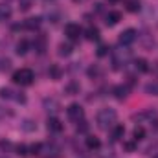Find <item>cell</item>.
<instances>
[{"mask_svg":"<svg viewBox=\"0 0 158 158\" xmlns=\"http://www.w3.org/2000/svg\"><path fill=\"white\" fill-rule=\"evenodd\" d=\"M28 48H30V42L26 39H22V40L17 42V50H15V52H17L19 55H26V53H28Z\"/></svg>","mask_w":158,"mask_h":158,"instance_id":"e0dca14e","label":"cell"},{"mask_svg":"<svg viewBox=\"0 0 158 158\" xmlns=\"http://www.w3.org/2000/svg\"><path fill=\"white\" fill-rule=\"evenodd\" d=\"M15 151H17V155H19V156H28V155H30V153H28L30 149H28V147H26L24 143L17 145V147H15Z\"/></svg>","mask_w":158,"mask_h":158,"instance_id":"4316f807","label":"cell"},{"mask_svg":"<svg viewBox=\"0 0 158 158\" xmlns=\"http://www.w3.org/2000/svg\"><path fill=\"white\" fill-rule=\"evenodd\" d=\"M136 37H138L136 30L129 28V30H125V31L119 33V44H121V46H129V44H132V42L136 40Z\"/></svg>","mask_w":158,"mask_h":158,"instance_id":"277c9868","label":"cell"},{"mask_svg":"<svg viewBox=\"0 0 158 158\" xmlns=\"http://www.w3.org/2000/svg\"><path fill=\"white\" fill-rule=\"evenodd\" d=\"M132 136H134L136 142H138V140H143V136H145V129H143L142 125H136L134 131H132Z\"/></svg>","mask_w":158,"mask_h":158,"instance_id":"7402d4cb","label":"cell"},{"mask_svg":"<svg viewBox=\"0 0 158 158\" xmlns=\"http://www.w3.org/2000/svg\"><path fill=\"white\" fill-rule=\"evenodd\" d=\"M20 127H22L26 132H33V131H37V123H35L33 119H24V121L20 123Z\"/></svg>","mask_w":158,"mask_h":158,"instance_id":"d6986e66","label":"cell"},{"mask_svg":"<svg viewBox=\"0 0 158 158\" xmlns=\"http://www.w3.org/2000/svg\"><path fill=\"white\" fill-rule=\"evenodd\" d=\"M127 11H131V13L140 11V4L138 2H127Z\"/></svg>","mask_w":158,"mask_h":158,"instance_id":"f1b7e54d","label":"cell"},{"mask_svg":"<svg viewBox=\"0 0 158 158\" xmlns=\"http://www.w3.org/2000/svg\"><path fill=\"white\" fill-rule=\"evenodd\" d=\"M66 94H70V96H76V94H79V90H81V85H79L77 81H70L68 85H66Z\"/></svg>","mask_w":158,"mask_h":158,"instance_id":"2e32d148","label":"cell"},{"mask_svg":"<svg viewBox=\"0 0 158 158\" xmlns=\"http://www.w3.org/2000/svg\"><path fill=\"white\" fill-rule=\"evenodd\" d=\"M33 72L30 70V68H20V70H17L15 74H13V81L17 83V85H22V86H28V85H31L33 83Z\"/></svg>","mask_w":158,"mask_h":158,"instance_id":"7a4b0ae2","label":"cell"},{"mask_svg":"<svg viewBox=\"0 0 158 158\" xmlns=\"http://www.w3.org/2000/svg\"><path fill=\"white\" fill-rule=\"evenodd\" d=\"M123 149H125V151H134V149H136V143H134V142H125V143H123Z\"/></svg>","mask_w":158,"mask_h":158,"instance_id":"836d02e7","label":"cell"},{"mask_svg":"<svg viewBox=\"0 0 158 158\" xmlns=\"http://www.w3.org/2000/svg\"><path fill=\"white\" fill-rule=\"evenodd\" d=\"M112 92H114V96H116L118 99H125V98L129 96V88H127L125 85H118V86H114Z\"/></svg>","mask_w":158,"mask_h":158,"instance_id":"8fae6325","label":"cell"},{"mask_svg":"<svg viewBox=\"0 0 158 158\" xmlns=\"http://www.w3.org/2000/svg\"><path fill=\"white\" fill-rule=\"evenodd\" d=\"M153 158H158V155H155V156H153Z\"/></svg>","mask_w":158,"mask_h":158,"instance_id":"8d00e7d4","label":"cell"},{"mask_svg":"<svg viewBox=\"0 0 158 158\" xmlns=\"http://www.w3.org/2000/svg\"><path fill=\"white\" fill-rule=\"evenodd\" d=\"M11 66V61L9 59H0V70H7Z\"/></svg>","mask_w":158,"mask_h":158,"instance_id":"d6a6232c","label":"cell"},{"mask_svg":"<svg viewBox=\"0 0 158 158\" xmlns=\"http://www.w3.org/2000/svg\"><path fill=\"white\" fill-rule=\"evenodd\" d=\"M48 74H50V77L52 79H61V76H63V70H61V66L59 64H50V70H48Z\"/></svg>","mask_w":158,"mask_h":158,"instance_id":"5bb4252c","label":"cell"},{"mask_svg":"<svg viewBox=\"0 0 158 158\" xmlns=\"http://www.w3.org/2000/svg\"><path fill=\"white\" fill-rule=\"evenodd\" d=\"M134 66H136V70H138V72H142V74L149 72V63H147L145 59H142V57L134 61Z\"/></svg>","mask_w":158,"mask_h":158,"instance_id":"9a60e30c","label":"cell"},{"mask_svg":"<svg viewBox=\"0 0 158 158\" xmlns=\"http://www.w3.org/2000/svg\"><path fill=\"white\" fill-rule=\"evenodd\" d=\"M40 149H42V145H40V143H33V145L30 147V155L39 156V155H40Z\"/></svg>","mask_w":158,"mask_h":158,"instance_id":"f546056e","label":"cell"},{"mask_svg":"<svg viewBox=\"0 0 158 158\" xmlns=\"http://www.w3.org/2000/svg\"><path fill=\"white\" fill-rule=\"evenodd\" d=\"M9 17H11V9L7 6H0V22L2 20H7Z\"/></svg>","mask_w":158,"mask_h":158,"instance_id":"d4e9b609","label":"cell"},{"mask_svg":"<svg viewBox=\"0 0 158 158\" xmlns=\"http://www.w3.org/2000/svg\"><path fill=\"white\" fill-rule=\"evenodd\" d=\"M0 149L9 151V149H11V143H9V142H6V140H2V142H0Z\"/></svg>","mask_w":158,"mask_h":158,"instance_id":"e575fe53","label":"cell"},{"mask_svg":"<svg viewBox=\"0 0 158 158\" xmlns=\"http://www.w3.org/2000/svg\"><path fill=\"white\" fill-rule=\"evenodd\" d=\"M119 20H121V13L119 11H110L109 15H107V26H116Z\"/></svg>","mask_w":158,"mask_h":158,"instance_id":"30bf717a","label":"cell"},{"mask_svg":"<svg viewBox=\"0 0 158 158\" xmlns=\"http://www.w3.org/2000/svg\"><path fill=\"white\" fill-rule=\"evenodd\" d=\"M123 134H125V127L123 125H114L112 127V138L114 140H121Z\"/></svg>","mask_w":158,"mask_h":158,"instance_id":"44dd1931","label":"cell"},{"mask_svg":"<svg viewBox=\"0 0 158 158\" xmlns=\"http://www.w3.org/2000/svg\"><path fill=\"white\" fill-rule=\"evenodd\" d=\"M85 35H86V39L88 40H98L99 39V30H98L96 26H90V28L85 31Z\"/></svg>","mask_w":158,"mask_h":158,"instance_id":"ac0fdd59","label":"cell"},{"mask_svg":"<svg viewBox=\"0 0 158 158\" xmlns=\"http://www.w3.org/2000/svg\"><path fill=\"white\" fill-rule=\"evenodd\" d=\"M86 147L88 149H99L101 147V142L96 136H86Z\"/></svg>","mask_w":158,"mask_h":158,"instance_id":"ffe728a7","label":"cell"},{"mask_svg":"<svg viewBox=\"0 0 158 158\" xmlns=\"http://www.w3.org/2000/svg\"><path fill=\"white\" fill-rule=\"evenodd\" d=\"M64 35L70 40H77L79 37H81V28H79V24H74V22L66 24V26H64Z\"/></svg>","mask_w":158,"mask_h":158,"instance_id":"5b68a950","label":"cell"},{"mask_svg":"<svg viewBox=\"0 0 158 158\" xmlns=\"http://www.w3.org/2000/svg\"><path fill=\"white\" fill-rule=\"evenodd\" d=\"M74 2H85V0H74Z\"/></svg>","mask_w":158,"mask_h":158,"instance_id":"d590c367","label":"cell"},{"mask_svg":"<svg viewBox=\"0 0 158 158\" xmlns=\"http://www.w3.org/2000/svg\"><path fill=\"white\" fill-rule=\"evenodd\" d=\"M44 109H46L48 112H57V110H59V101L53 99V98H46V99H44Z\"/></svg>","mask_w":158,"mask_h":158,"instance_id":"ba28073f","label":"cell"},{"mask_svg":"<svg viewBox=\"0 0 158 158\" xmlns=\"http://www.w3.org/2000/svg\"><path fill=\"white\" fill-rule=\"evenodd\" d=\"M2 158H6V156H2Z\"/></svg>","mask_w":158,"mask_h":158,"instance_id":"f35d334b","label":"cell"},{"mask_svg":"<svg viewBox=\"0 0 158 158\" xmlns=\"http://www.w3.org/2000/svg\"><path fill=\"white\" fill-rule=\"evenodd\" d=\"M116 119H118V114H116L114 109H103V110L98 112L96 121H98V127H99V129L109 131V129H112V127L116 125Z\"/></svg>","mask_w":158,"mask_h":158,"instance_id":"6da1fadb","label":"cell"},{"mask_svg":"<svg viewBox=\"0 0 158 158\" xmlns=\"http://www.w3.org/2000/svg\"><path fill=\"white\" fill-rule=\"evenodd\" d=\"M66 114H68V118L72 119V121H79V119H83V109L79 107L77 103H72L66 109Z\"/></svg>","mask_w":158,"mask_h":158,"instance_id":"8992f818","label":"cell"},{"mask_svg":"<svg viewBox=\"0 0 158 158\" xmlns=\"http://www.w3.org/2000/svg\"><path fill=\"white\" fill-rule=\"evenodd\" d=\"M46 127H48V131H52V132H61V131H63V123L57 118H48Z\"/></svg>","mask_w":158,"mask_h":158,"instance_id":"52a82bcc","label":"cell"},{"mask_svg":"<svg viewBox=\"0 0 158 158\" xmlns=\"http://www.w3.org/2000/svg\"><path fill=\"white\" fill-rule=\"evenodd\" d=\"M13 94H15V92H13L11 88H6V86L0 88V98H2V99H15Z\"/></svg>","mask_w":158,"mask_h":158,"instance_id":"cb8c5ba5","label":"cell"},{"mask_svg":"<svg viewBox=\"0 0 158 158\" xmlns=\"http://www.w3.org/2000/svg\"><path fill=\"white\" fill-rule=\"evenodd\" d=\"M109 52H110V48L107 44H99L96 53H98V57H105V55H109Z\"/></svg>","mask_w":158,"mask_h":158,"instance_id":"484cf974","label":"cell"},{"mask_svg":"<svg viewBox=\"0 0 158 158\" xmlns=\"http://www.w3.org/2000/svg\"><path fill=\"white\" fill-rule=\"evenodd\" d=\"M88 127H90V125H88V121H85V119H79V121H77V127H76V129H77V132H86V131H88Z\"/></svg>","mask_w":158,"mask_h":158,"instance_id":"83f0119b","label":"cell"},{"mask_svg":"<svg viewBox=\"0 0 158 158\" xmlns=\"http://www.w3.org/2000/svg\"><path fill=\"white\" fill-rule=\"evenodd\" d=\"M30 7H31V0H20V6H19L20 11H28Z\"/></svg>","mask_w":158,"mask_h":158,"instance_id":"1f68e13d","label":"cell"},{"mask_svg":"<svg viewBox=\"0 0 158 158\" xmlns=\"http://www.w3.org/2000/svg\"><path fill=\"white\" fill-rule=\"evenodd\" d=\"M39 26H40V19H39V17L26 19V22H24V28H26V30H37Z\"/></svg>","mask_w":158,"mask_h":158,"instance_id":"4fadbf2b","label":"cell"},{"mask_svg":"<svg viewBox=\"0 0 158 158\" xmlns=\"http://www.w3.org/2000/svg\"><path fill=\"white\" fill-rule=\"evenodd\" d=\"M129 59H131V52H129V50H116V52L112 53V68H114V70L123 68Z\"/></svg>","mask_w":158,"mask_h":158,"instance_id":"3957f363","label":"cell"},{"mask_svg":"<svg viewBox=\"0 0 158 158\" xmlns=\"http://www.w3.org/2000/svg\"><path fill=\"white\" fill-rule=\"evenodd\" d=\"M72 52H74V48H72V44L70 42H61L59 44V55L61 57H68V55H72Z\"/></svg>","mask_w":158,"mask_h":158,"instance_id":"9c48e42d","label":"cell"},{"mask_svg":"<svg viewBox=\"0 0 158 158\" xmlns=\"http://www.w3.org/2000/svg\"><path fill=\"white\" fill-rule=\"evenodd\" d=\"M33 48H35L39 53H42V52L46 50V37H44V35L35 37V40H33Z\"/></svg>","mask_w":158,"mask_h":158,"instance_id":"7c38bea8","label":"cell"},{"mask_svg":"<svg viewBox=\"0 0 158 158\" xmlns=\"http://www.w3.org/2000/svg\"><path fill=\"white\" fill-rule=\"evenodd\" d=\"M145 92L151 94V96H158V81L147 83V85H145Z\"/></svg>","mask_w":158,"mask_h":158,"instance_id":"603a6c76","label":"cell"},{"mask_svg":"<svg viewBox=\"0 0 158 158\" xmlns=\"http://www.w3.org/2000/svg\"><path fill=\"white\" fill-rule=\"evenodd\" d=\"M109 2H116V0H109Z\"/></svg>","mask_w":158,"mask_h":158,"instance_id":"74e56055","label":"cell"},{"mask_svg":"<svg viewBox=\"0 0 158 158\" xmlns=\"http://www.w3.org/2000/svg\"><path fill=\"white\" fill-rule=\"evenodd\" d=\"M99 74H101L99 66H90V68H88V76H90V77H98Z\"/></svg>","mask_w":158,"mask_h":158,"instance_id":"4dcf8cb0","label":"cell"}]
</instances>
